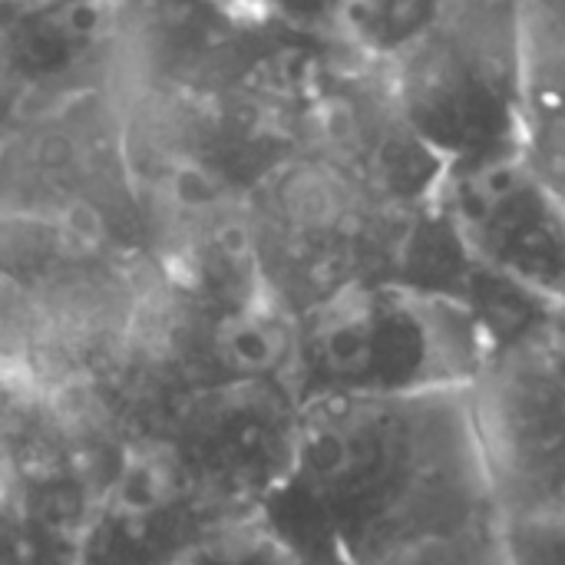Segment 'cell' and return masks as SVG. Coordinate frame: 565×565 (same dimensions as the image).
I'll use <instances>...</instances> for the list:
<instances>
[{
  "label": "cell",
  "mask_w": 565,
  "mask_h": 565,
  "mask_svg": "<svg viewBox=\"0 0 565 565\" xmlns=\"http://www.w3.org/2000/svg\"><path fill=\"white\" fill-rule=\"evenodd\" d=\"M467 391L305 401L295 470L265 520L301 563L367 565L500 516Z\"/></svg>",
  "instance_id": "1"
},
{
  "label": "cell",
  "mask_w": 565,
  "mask_h": 565,
  "mask_svg": "<svg viewBox=\"0 0 565 565\" xmlns=\"http://www.w3.org/2000/svg\"><path fill=\"white\" fill-rule=\"evenodd\" d=\"M490 358V334L463 298L374 278L298 318L285 384L298 404L463 391Z\"/></svg>",
  "instance_id": "2"
},
{
  "label": "cell",
  "mask_w": 565,
  "mask_h": 565,
  "mask_svg": "<svg viewBox=\"0 0 565 565\" xmlns=\"http://www.w3.org/2000/svg\"><path fill=\"white\" fill-rule=\"evenodd\" d=\"M381 76L401 119L444 169L513 156L530 89L520 0H447Z\"/></svg>",
  "instance_id": "3"
},
{
  "label": "cell",
  "mask_w": 565,
  "mask_h": 565,
  "mask_svg": "<svg viewBox=\"0 0 565 565\" xmlns=\"http://www.w3.org/2000/svg\"><path fill=\"white\" fill-rule=\"evenodd\" d=\"M556 321L497 351L467 391L500 513L565 507V348Z\"/></svg>",
  "instance_id": "4"
},
{
  "label": "cell",
  "mask_w": 565,
  "mask_h": 565,
  "mask_svg": "<svg viewBox=\"0 0 565 565\" xmlns=\"http://www.w3.org/2000/svg\"><path fill=\"white\" fill-rule=\"evenodd\" d=\"M301 404L285 377L232 381L195 401L169 460L222 520L265 516L291 480Z\"/></svg>",
  "instance_id": "5"
},
{
  "label": "cell",
  "mask_w": 565,
  "mask_h": 565,
  "mask_svg": "<svg viewBox=\"0 0 565 565\" xmlns=\"http://www.w3.org/2000/svg\"><path fill=\"white\" fill-rule=\"evenodd\" d=\"M437 205L480 268L565 311V212L520 149L447 169Z\"/></svg>",
  "instance_id": "6"
},
{
  "label": "cell",
  "mask_w": 565,
  "mask_h": 565,
  "mask_svg": "<svg viewBox=\"0 0 565 565\" xmlns=\"http://www.w3.org/2000/svg\"><path fill=\"white\" fill-rule=\"evenodd\" d=\"M215 516L179 477L175 463H136L86 516L73 565H175L215 526Z\"/></svg>",
  "instance_id": "7"
},
{
  "label": "cell",
  "mask_w": 565,
  "mask_h": 565,
  "mask_svg": "<svg viewBox=\"0 0 565 565\" xmlns=\"http://www.w3.org/2000/svg\"><path fill=\"white\" fill-rule=\"evenodd\" d=\"M113 36L109 0H3L0 70L23 96L83 76Z\"/></svg>",
  "instance_id": "8"
},
{
  "label": "cell",
  "mask_w": 565,
  "mask_h": 565,
  "mask_svg": "<svg viewBox=\"0 0 565 565\" xmlns=\"http://www.w3.org/2000/svg\"><path fill=\"white\" fill-rule=\"evenodd\" d=\"M444 7L447 0H344L334 33L371 66L384 70L424 36Z\"/></svg>",
  "instance_id": "9"
},
{
  "label": "cell",
  "mask_w": 565,
  "mask_h": 565,
  "mask_svg": "<svg viewBox=\"0 0 565 565\" xmlns=\"http://www.w3.org/2000/svg\"><path fill=\"white\" fill-rule=\"evenodd\" d=\"M520 159L565 212V89L530 63Z\"/></svg>",
  "instance_id": "10"
},
{
  "label": "cell",
  "mask_w": 565,
  "mask_h": 565,
  "mask_svg": "<svg viewBox=\"0 0 565 565\" xmlns=\"http://www.w3.org/2000/svg\"><path fill=\"white\" fill-rule=\"evenodd\" d=\"M175 565H305L298 550L265 520H232L205 533Z\"/></svg>",
  "instance_id": "11"
},
{
  "label": "cell",
  "mask_w": 565,
  "mask_h": 565,
  "mask_svg": "<svg viewBox=\"0 0 565 565\" xmlns=\"http://www.w3.org/2000/svg\"><path fill=\"white\" fill-rule=\"evenodd\" d=\"M497 536L503 565H565V507L500 513Z\"/></svg>",
  "instance_id": "12"
},
{
  "label": "cell",
  "mask_w": 565,
  "mask_h": 565,
  "mask_svg": "<svg viewBox=\"0 0 565 565\" xmlns=\"http://www.w3.org/2000/svg\"><path fill=\"white\" fill-rule=\"evenodd\" d=\"M497 520H483L477 526H463L454 533L427 536L417 543H407L381 559L367 565H503L500 559V536Z\"/></svg>",
  "instance_id": "13"
},
{
  "label": "cell",
  "mask_w": 565,
  "mask_h": 565,
  "mask_svg": "<svg viewBox=\"0 0 565 565\" xmlns=\"http://www.w3.org/2000/svg\"><path fill=\"white\" fill-rule=\"evenodd\" d=\"M530 63L565 89V0H520Z\"/></svg>",
  "instance_id": "14"
},
{
  "label": "cell",
  "mask_w": 565,
  "mask_h": 565,
  "mask_svg": "<svg viewBox=\"0 0 565 565\" xmlns=\"http://www.w3.org/2000/svg\"><path fill=\"white\" fill-rule=\"evenodd\" d=\"M275 17L301 30H334L344 0H258Z\"/></svg>",
  "instance_id": "15"
},
{
  "label": "cell",
  "mask_w": 565,
  "mask_h": 565,
  "mask_svg": "<svg viewBox=\"0 0 565 565\" xmlns=\"http://www.w3.org/2000/svg\"><path fill=\"white\" fill-rule=\"evenodd\" d=\"M0 565H26L20 540L10 530H3V526H0Z\"/></svg>",
  "instance_id": "16"
},
{
  "label": "cell",
  "mask_w": 565,
  "mask_h": 565,
  "mask_svg": "<svg viewBox=\"0 0 565 565\" xmlns=\"http://www.w3.org/2000/svg\"><path fill=\"white\" fill-rule=\"evenodd\" d=\"M305 565H348V563H334V559H324V563H305Z\"/></svg>",
  "instance_id": "17"
},
{
  "label": "cell",
  "mask_w": 565,
  "mask_h": 565,
  "mask_svg": "<svg viewBox=\"0 0 565 565\" xmlns=\"http://www.w3.org/2000/svg\"><path fill=\"white\" fill-rule=\"evenodd\" d=\"M0 3H3V0H0Z\"/></svg>",
  "instance_id": "18"
}]
</instances>
